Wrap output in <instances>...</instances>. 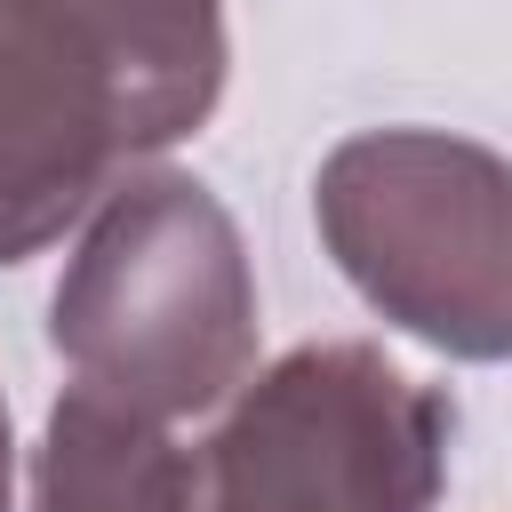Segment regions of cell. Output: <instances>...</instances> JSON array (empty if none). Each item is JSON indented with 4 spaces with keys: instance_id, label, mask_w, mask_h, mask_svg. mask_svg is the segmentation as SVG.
Instances as JSON below:
<instances>
[{
    "instance_id": "obj_3",
    "label": "cell",
    "mask_w": 512,
    "mask_h": 512,
    "mask_svg": "<svg viewBox=\"0 0 512 512\" xmlns=\"http://www.w3.org/2000/svg\"><path fill=\"white\" fill-rule=\"evenodd\" d=\"M456 400L384 344L320 336L256 368L184 448V512H432Z\"/></svg>"
},
{
    "instance_id": "obj_5",
    "label": "cell",
    "mask_w": 512,
    "mask_h": 512,
    "mask_svg": "<svg viewBox=\"0 0 512 512\" xmlns=\"http://www.w3.org/2000/svg\"><path fill=\"white\" fill-rule=\"evenodd\" d=\"M64 16V32L96 56L136 168H152L168 144L200 136L224 104L232 40L224 0H40Z\"/></svg>"
},
{
    "instance_id": "obj_7",
    "label": "cell",
    "mask_w": 512,
    "mask_h": 512,
    "mask_svg": "<svg viewBox=\"0 0 512 512\" xmlns=\"http://www.w3.org/2000/svg\"><path fill=\"white\" fill-rule=\"evenodd\" d=\"M0 512H16V424H8V392H0Z\"/></svg>"
},
{
    "instance_id": "obj_1",
    "label": "cell",
    "mask_w": 512,
    "mask_h": 512,
    "mask_svg": "<svg viewBox=\"0 0 512 512\" xmlns=\"http://www.w3.org/2000/svg\"><path fill=\"white\" fill-rule=\"evenodd\" d=\"M256 264L232 208L184 168H128L80 216L48 288V344L72 384L184 424L256 376Z\"/></svg>"
},
{
    "instance_id": "obj_4",
    "label": "cell",
    "mask_w": 512,
    "mask_h": 512,
    "mask_svg": "<svg viewBox=\"0 0 512 512\" xmlns=\"http://www.w3.org/2000/svg\"><path fill=\"white\" fill-rule=\"evenodd\" d=\"M128 168L136 152L96 56L56 8L0 0V264L56 248Z\"/></svg>"
},
{
    "instance_id": "obj_6",
    "label": "cell",
    "mask_w": 512,
    "mask_h": 512,
    "mask_svg": "<svg viewBox=\"0 0 512 512\" xmlns=\"http://www.w3.org/2000/svg\"><path fill=\"white\" fill-rule=\"evenodd\" d=\"M32 512H184L176 424L64 384L32 448Z\"/></svg>"
},
{
    "instance_id": "obj_2",
    "label": "cell",
    "mask_w": 512,
    "mask_h": 512,
    "mask_svg": "<svg viewBox=\"0 0 512 512\" xmlns=\"http://www.w3.org/2000/svg\"><path fill=\"white\" fill-rule=\"evenodd\" d=\"M312 224L400 336L496 368L512 352V168L456 128H360L312 176Z\"/></svg>"
}]
</instances>
